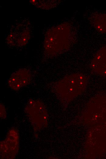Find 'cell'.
<instances>
[{
    "mask_svg": "<svg viewBox=\"0 0 106 159\" xmlns=\"http://www.w3.org/2000/svg\"><path fill=\"white\" fill-rule=\"evenodd\" d=\"M94 73L106 76V46L101 48L92 59L90 65Z\"/></svg>",
    "mask_w": 106,
    "mask_h": 159,
    "instance_id": "3957f363",
    "label": "cell"
},
{
    "mask_svg": "<svg viewBox=\"0 0 106 159\" xmlns=\"http://www.w3.org/2000/svg\"><path fill=\"white\" fill-rule=\"evenodd\" d=\"M32 79L30 72L26 69H22L13 73L8 81L9 86L12 89L16 91L28 85Z\"/></svg>",
    "mask_w": 106,
    "mask_h": 159,
    "instance_id": "7a4b0ae2",
    "label": "cell"
},
{
    "mask_svg": "<svg viewBox=\"0 0 106 159\" xmlns=\"http://www.w3.org/2000/svg\"><path fill=\"white\" fill-rule=\"evenodd\" d=\"M88 81V77L85 75L74 73L65 76L52 84L61 97L69 99L83 91L86 87Z\"/></svg>",
    "mask_w": 106,
    "mask_h": 159,
    "instance_id": "6da1fadb",
    "label": "cell"
},
{
    "mask_svg": "<svg viewBox=\"0 0 106 159\" xmlns=\"http://www.w3.org/2000/svg\"><path fill=\"white\" fill-rule=\"evenodd\" d=\"M26 112L32 118L43 119L46 114V111L43 103L40 101L30 100L25 108Z\"/></svg>",
    "mask_w": 106,
    "mask_h": 159,
    "instance_id": "277c9868",
    "label": "cell"
},
{
    "mask_svg": "<svg viewBox=\"0 0 106 159\" xmlns=\"http://www.w3.org/2000/svg\"><path fill=\"white\" fill-rule=\"evenodd\" d=\"M89 19L90 24L97 31L106 34V13L94 12Z\"/></svg>",
    "mask_w": 106,
    "mask_h": 159,
    "instance_id": "5b68a950",
    "label": "cell"
}]
</instances>
